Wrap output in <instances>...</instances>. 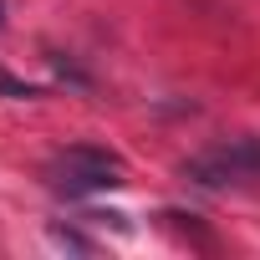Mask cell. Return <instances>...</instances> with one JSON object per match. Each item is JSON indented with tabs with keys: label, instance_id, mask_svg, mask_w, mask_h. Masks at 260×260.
<instances>
[{
	"label": "cell",
	"instance_id": "6da1fadb",
	"mask_svg": "<svg viewBox=\"0 0 260 260\" xmlns=\"http://www.w3.org/2000/svg\"><path fill=\"white\" fill-rule=\"evenodd\" d=\"M46 174H51V184L61 194H102V189H117L122 184V158L107 153V148L77 143V148H61Z\"/></svg>",
	"mask_w": 260,
	"mask_h": 260
},
{
	"label": "cell",
	"instance_id": "7a4b0ae2",
	"mask_svg": "<svg viewBox=\"0 0 260 260\" xmlns=\"http://www.w3.org/2000/svg\"><path fill=\"white\" fill-rule=\"evenodd\" d=\"M184 174L204 189H230V184H245L260 174V138H230V143H214L204 153H194L184 164Z\"/></svg>",
	"mask_w": 260,
	"mask_h": 260
},
{
	"label": "cell",
	"instance_id": "3957f363",
	"mask_svg": "<svg viewBox=\"0 0 260 260\" xmlns=\"http://www.w3.org/2000/svg\"><path fill=\"white\" fill-rule=\"evenodd\" d=\"M0 97H21V102H31V97H41L31 82H16V77H6L0 72Z\"/></svg>",
	"mask_w": 260,
	"mask_h": 260
},
{
	"label": "cell",
	"instance_id": "277c9868",
	"mask_svg": "<svg viewBox=\"0 0 260 260\" xmlns=\"http://www.w3.org/2000/svg\"><path fill=\"white\" fill-rule=\"evenodd\" d=\"M51 240H56V245H67V250H82V255L92 250V245H87L82 235H72V230H51Z\"/></svg>",
	"mask_w": 260,
	"mask_h": 260
},
{
	"label": "cell",
	"instance_id": "5b68a950",
	"mask_svg": "<svg viewBox=\"0 0 260 260\" xmlns=\"http://www.w3.org/2000/svg\"><path fill=\"white\" fill-rule=\"evenodd\" d=\"M0 21H6V6H0Z\"/></svg>",
	"mask_w": 260,
	"mask_h": 260
}]
</instances>
